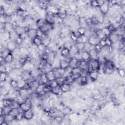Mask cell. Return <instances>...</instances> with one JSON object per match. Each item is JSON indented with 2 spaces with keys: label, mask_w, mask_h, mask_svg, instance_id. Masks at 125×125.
Returning a JSON list of instances; mask_svg holds the SVG:
<instances>
[{
  "label": "cell",
  "mask_w": 125,
  "mask_h": 125,
  "mask_svg": "<svg viewBox=\"0 0 125 125\" xmlns=\"http://www.w3.org/2000/svg\"><path fill=\"white\" fill-rule=\"evenodd\" d=\"M88 72L91 71H99L100 69L101 64L98 60L90 59L88 62Z\"/></svg>",
  "instance_id": "1"
},
{
  "label": "cell",
  "mask_w": 125,
  "mask_h": 125,
  "mask_svg": "<svg viewBox=\"0 0 125 125\" xmlns=\"http://www.w3.org/2000/svg\"><path fill=\"white\" fill-rule=\"evenodd\" d=\"M32 44L34 45L35 46L38 47L42 44V39L36 37L32 40Z\"/></svg>",
  "instance_id": "36"
},
{
  "label": "cell",
  "mask_w": 125,
  "mask_h": 125,
  "mask_svg": "<svg viewBox=\"0 0 125 125\" xmlns=\"http://www.w3.org/2000/svg\"><path fill=\"white\" fill-rule=\"evenodd\" d=\"M50 5L49 2L47 1H39L38 2V7L43 10L47 11L49 6Z\"/></svg>",
  "instance_id": "11"
},
{
  "label": "cell",
  "mask_w": 125,
  "mask_h": 125,
  "mask_svg": "<svg viewBox=\"0 0 125 125\" xmlns=\"http://www.w3.org/2000/svg\"><path fill=\"white\" fill-rule=\"evenodd\" d=\"M70 38L71 39V41L73 42V43H75L77 40V39H78V36L73 32V31H71L70 35Z\"/></svg>",
  "instance_id": "52"
},
{
  "label": "cell",
  "mask_w": 125,
  "mask_h": 125,
  "mask_svg": "<svg viewBox=\"0 0 125 125\" xmlns=\"http://www.w3.org/2000/svg\"><path fill=\"white\" fill-rule=\"evenodd\" d=\"M5 121V118L4 115H1L0 116V124L2 125Z\"/></svg>",
  "instance_id": "64"
},
{
  "label": "cell",
  "mask_w": 125,
  "mask_h": 125,
  "mask_svg": "<svg viewBox=\"0 0 125 125\" xmlns=\"http://www.w3.org/2000/svg\"><path fill=\"white\" fill-rule=\"evenodd\" d=\"M8 77V74L6 72H0V81L1 83H5L7 82Z\"/></svg>",
  "instance_id": "31"
},
{
  "label": "cell",
  "mask_w": 125,
  "mask_h": 125,
  "mask_svg": "<svg viewBox=\"0 0 125 125\" xmlns=\"http://www.w3.org/2000/svg\"><path fill=\"white\" fill-rule=\"evenodd\" d=\"M99 44L103 47L105 48L106 47V41L105 39H100L99 42Z\"/></svg>",
  "instance_id": "61"
},
{
  "label": "cell",
  "mask_w": 125,
  "mask_h": 125,
  "mask_svg": "<svg viewBox=\"0 0 125 125\" xmlns=\"http://www.w3.org/2000/svg\"><path fill=\"white\" fill-rule=\"evenodd\" d=\"M69 67H70V65H69V60L61 59L60 62V68L65 70Z\"/></svg>",
  "instance_id": "23"
},
{
  "label": "cell",
  "mask_w": 125,
  "mask_h": 125,
  "mask_svg": "<svg viewBox=\"0 0 125 125\" xmlns=\"http://www.w3.org/2000/svg\"><path fill=\"white\" fill-rule=\"evenodd\" d=\"M18 62L23 67L24 65H25L27 62V60L26 58V57H24V56H21L20 57L18 60H17Z\"/></svg>",
  "instance_id": "34"
},
{
  "label": "cell",
  "mask_w": 125,
  "mask_h": 125,
  "mask_svg": "<svg viewBox=\"0 0 125 125\" xmlns=\"http://www.w3.org/2000/svg\"><path fill=\"white\" fill-rule=\"evenodd\" d=\"M88 76L89 78L92 82H95L98 80L99 77V71H91L88 72Z\"/></svg>",
  "instance_id": "9"
},
{
  "label": "cell",
  "mask_w": 125,
  "mask_h": 125,
  "mask_svg": "<svg viewBox=\"0 0 125 125\" xmlns=\"http://www.w3.org/2000/svg\"><path fill=\"white\" fill-rule=\"evenodd\" d=\"M34 116V112L32 109H31L26 111L23 112L24 119L27 121L32 120V119H33Z\"/></svg>",
  "instance_id": "5"
},
{
  "label": "cell",
  "mask_w": 125,
  "mask_h": 125,
  "mask_svg": "<svg viewBox=\"0 0 125 125\" xmlns=\"http://www.w3.org/2000/svg\"><path fill=\"white\" fill-rule=\"evenodd\" d=\"M21 110L19 108H14V109H12L11 111L9 113V114H10L11 115H12V116H13L14 117H15L16 116V115L21 112Z\"/></svg>",
  "instance_id": "46"
},
{
  "label": "cell",
  "mask_w": 125,
  "mask_h": 125,
  "mask_svg": "<svg viewBox=\"0 0 125 125\" xmlns=\"http://www.w3.org/2000/svg\"><path fill=\"white\" fill-rule=\"evenodd\" d=\"M55 69L56 71L59 75L60 77H64L65 73V70L61 69V68H54Z\"/></svg>",
  "instance_id": "51"
},
{
  "label": "cell",
  "mask_w": 125,
  "mask_h": 125,
  "mask_svg": "<svg viewBox=\"0 0 125 125\" xmlns=\"http://www.w3.org/2000/svg\"><path fill=\"white\" fill-rule=\"evenodd\" d=\"M106 43V47H111L113 46V42L109 38V37H107L105 38Z\"/></svg>",
  "instance_id": "57"
},
{
  "label": "cell",
  "mask_w": 125,
  "mask_h": 125,
  "mask_svg": "<svg viewBox=\"0 0 125 125\" xmlns=\"http://www.w3.org/2000/svg\"><path fill=\"white\" fill-rule=\"evenodd\" d=\"M75 45L80 52H81L85 50V47H86L85 43H81V42L76 43Z\"/></svg>",
  "instance_id": "39"
},
{
  "label": "cell",
  "mask_w": 125,
  "mask_h": 125,
  "mask_svg": "<svg viewBox=\"0 0 125 125\" xmlns=\"http://www.w3.org/2000/svg\"><path fill=\"white\" fill-rule=\"evenodd\" d=\"M19 109L22 112L26 111L31 109H32V100L30 98L28 97L25 102L20 104Z\"/></svg>",
  "instance_id": "2"
},
{
  "label": "cell",
  "mask_w": 125,
  "mask_h": 125,
  "mask_svg": "<svg viewBox=\"0 0 125 125\" xmlns=\"http://www.w3.org/2000/svg\"><path fill=\"white\" fill-rule=\"evenodd\" d=\"M53 27V25L49 24L48 23H46L42 27H40L39 29L42 30L43 32L47 34V33L49 32V31L52 30Z\"/></svg>",
  "instance_id": "13"
},
{
  "label": "cell",
  "mask_w": 125,
  "mask_h": 125,
  "mask_svg": "<svg viewBox=\"0 0 125 125\" xmlns=\"http://www.w3.org/2000/svg\"><path fill=\"white\" fill-rule=\"evenodd\" d=\"M89 6L90 7L93 8H99V5L97 0H93L89 2Z\"/></svg>",
  "instance_id": "43"
},
{
  "label": "cell",
  "mask_w": 125,
  "mask_h": 125,
  "mask_svg": "<svg viewBox=\"0 0 125 125\" xmlns=\"http://www.w3.org/2000/svg\"><path fill=\"white\" fill-rule=\"evenodd\" d=\"M86 28L79 26V27H78L76 31H77V32L78 34L80 36L85 35L86 32Z\"/></svg>",
  "instance_id": "42"
},
{
  "label": "cell",
  "mask_w": 125,
  "mask_h": 125,
  "mask_svg": "<svg viewBox=\"0 0 125 125\" xmlns=\"http://www.w3.org/2000/svg\"><path fill=\"white\" fill-rule=\"evenodd\" d=\"M9 91L8 89L5 87L4 86H2L1 87V90H0V92H1V94L2 96L4 97L7 96L9 93Z\"/></svg>",
  "instance_id": "30"
},
{
  "label": "cell",
  "mask_w": 125,
  "mask_h": 125,
  "mask_svg": "<svg viewBox=\"0 0 125 125\" xmlns=\"http://www.w3.org/2000/svg\"><path fill=\"white\" fill-rule=\"evenodd\" d=\"M11 52H10L7 48H4L1 50V57L5 59L8 54H9Z\"/></svg>",
  "instance_id": "38"
},
{
  "label": "cell",
  "mask_w": 125,
  "mask_h": 125,
  "mask_svg": "<svg viewBox=\"0 0 125 125\" xmlns=\"http://www.w3.org/2000/svg\"><path fill=\"white\" fill-rule=\"evenodd\" d=\"M42 43L45 45L47 47L48 46V45H49V44L51 43V42L52 41L51 38L49 37L48 35L47 37H46V38L42 39Z\"/></svg>",
  "instance_id": "47"
},
{
  "label": "cell",
  "mask_w": 125,
  "mask_h": 125,
  "mask_svg": "<svg viewBox=\"0 0 125 125\" xmlns=\"http://www.w3.org/2000/svg\"><path fill=\"white\" fill-rule=\"evenodd\" d=\"M28 37L31 40L37 37V29L33 28H29L26 32Z\"/></svg>",
  "instance_id": "15"
},
{
  "label": "cell",
  "mask_w": 125,
  "mask_h": 125,
  "mask_svg": "<svg viewBox=\"0 0 125 125\" xmlns=\"http://www.w3.org/2000/svg\"><path fill=\"white\" fill-rule=\"evenodd\" d=\"M3 101L4 107H11L12 105V104L13 103V100L10 98H4L3 100H2Z\"/></svg>",
  "instance_id": "33"
},
{
  "label": "cell",
  "mask_w": 125,
  "mask_h": 125,
  "mask_svg": "<svg viewBox=\"0 0 125 125\" xmlns=\"http://www.w3.org/2000/svg\"><path fill=\"white\" fill-rule=\"evenodd\" d=\"M17 81L18 83V88L24 87L27 84V82L21 78Z\"/></svg>",
  "instance_id": "41"
},
{
  "label": "cell",
  "mask_w": 125,
  "mask_h": 125,
  "mask_svg": "<svg viewBox=\"0 0 125 125\" xmlns=\"http://www.w3.org/2000/svg\"><path fill=\"white\" fill-rule=\"evenodd\" d=\"M51 93L53 94H54L55 95H57V96H61L62 94V92L61 90L60 86L52 88Z\"/></svg>",
  "instance_id": "21"
},
{
  "label": "cell",
  "mask_w": 125,
  "mask_h": 125,
  "mask_svg": "<svg viewBox=\"0 0 125 125\" xmlns=\"http://www.w3.org/2000/svg\"><path fill=\"white\" fill-rule=\"evenodd\" d=\"M35 23H36L38 28H40V27H42L46 23V21L44 18H39L36 20Z\"/></svg>",
  "instance_id": "32"
},
{
  "label": "cell",
  "mask_w": 125,
  "mask_h": 125,
  "mask_svg": "<svg viewBox=\"0 0 125 125\" xmlns=\"http://www.w3.org/2000/svg\"><path fill=\"white\" fill-rule=\"evenodd\" d=\"M18 46L14 41L10 40L7 42L6 48L8 49L10 52H13L15 49L18 47Z\"/></svg>",
  "instance_id": "8"
},
{
  "label": "cell",
  "mask_w": 125,
  "mask_h": 125,
  "mask_svg": "<svg viewBox=\"0 0 125 125\" xmlns=\"http://www.w3.org/2000/svg\"><path fill=\"white\" fill-rule=\"evenodd\" d=\"M60 54L62 57L67 58L70 54V50L68 48L62 47L60 51Z\"/></svg>",
  "instance_id": "19"
},
{
  "label": "cell",
  "mask_w": 125,
  "mask_h": 125,
  "mask_svg": "<svg viewBox=\"0 0 125 125\" xmlns=\"http://www.w3.org/2000/svg\"><path fill=\"white\" fill-rule=\"evenodd\" d=\"M110 8L109 5V1H105V2L104 3V4L99 8V11L102 14H103L104 15H105L109 12Z\"/></svg>",
  "instance_id": "4"
},
{
  "label": "cell",
  "mask_w": 125,
  "mask_h": 125,
  "mask_svg": "<svg viewBox=\"0 0 125 125\" xmlns=\"http://www.w3.org/2000/svg\"><path fill=\"white\" fill-rule=\"evenodd\" d=\"M8 16L6 15H1V17H0V23L2 24H5L7 22H8Z\"/></svg>",
  "instance_id": "53"
},
{
  "label": "cell",
  "mask_w": 125,
  "mask_h": 125,
  "mask_svg": "<svg viewBox=\"0 0 125 125\" xmlns=\"http://www.w3.org/2000/svg\"><path fill=\"white\" fill-rule=\"evenodd\" d=\"M46 74H47V76L48 78L49 82H51L53 80H55L56 79L55 75L54 74V72L53 70H52L47 72Z\"/></svg>",
  "instance_id": "26"
},
{
  "label": "cell",
  "mask_w": 125,
  "mask_h": 125,
  "mask_svg": "<svg viewBox=\"0 0 125 125\" xmlns=\"http://www.w3.org/2000/svg\"><path fill=\"white\" fill-rule=\"evenodd\" d=\"M14 70V68L11 65H7L6 66V72L8 75L11 73Z\"/></svg>",
  "instance_id": "50"
},
{
  "label": "cell",
  "mask_w": 125,
  "mask_h": 125,
  "mask_svg": "<svg viewBox=\"0 0 125 125\" xmlns=\"http://www.w3.org/2000/svg\"><path fill=\"white\" fill-rule=\"evenodd\" d=\"M82 70L79 67H76L72 69L71 75L73 76H81Z\"/></svg>",
  "instance_id": "24"
},
{
  "label": "cell",
  "mask_w": 125,
  "mask_h": 125,
  "mask_svg": "<svg viewBox=\"0 0 125 125\" xmlns=\"http://www.w3.org/2000/svg\"><path fill=\"white\" fill-rule=\"evenodd\" d=\"M19 48L22 56L26 57L29 56V55L30 54V51L29 50L28 47L23 46H20L19 47Z\"/></svg>",
  "instance_id": "16"
},
{
  "label": "cell",
  "mask_w": 125,
  "mask_h": 125,
  "mask_svg": "<svg viewBox=\"0 0 125 125\" xmlns=\"http://www.w3.org/2000/svg\"><path fill=\"white\" fill-rule=\"evenodd\" d=\"M81 60H83L86 62H88L91 59V57L89 51L84 50L80 52Z\"/></svg>",
  "instance_id": "14"
},
{
  "label": "cell",
  "mask_w": 125,
  "mask_h": 125,
  "mask_svg": "<svg viewBox=\"0 0 125 125\" xmlns=\"http://www.w3.org/2000/svg\"><path fill=\"white\" fill-rule=\"evenodd\" d=\"M36 47L38 49V51L40 52H41L42 54L45 52V51L47 48V47L45 45H44L43 43L42 44H41L40 45H39V46Z\"/></svg>",
  "instance_id": "49"
},
{
  "label": "cell",
  "mask_w": 125,
  "mask_h": 125,
  "mask_svg": "<svg viewBox=\"0 0 125 125\" xmlns=\"http://www.w3.org/2000/svg\"><path fill=\"white\" fill-rule=\"evenodd\" d=\"M14 60L15 59L14 56L12 52H11L4 59V62L6 65H9L13 62Z\"/></svg>",
  "instance_id": "20"
},
{
  "label": "cell",
  "mask_w": 125,
  "mask_h": 125,
  "mask_svg": "<svg viewBox=\"0 0 125 125\" xmlns=\"http://www.w3.org/2000/svg\"><path fill=\"white\" fill-rule=\"evenodd\" d=\"M69 6V10H70L72 12L76 11L78 10V6L77 5L76 3H75L74 2H71L68 4Z\"/></svg>",
  "instance_id": "25"
},
{
  "label": "cell",
  "mask_w": 125,
  "mask_h": 125,
  "mask_svg": "<svg viewBox=\"0 0 125 125\" xmlns=\"http://www.w3.org/2000/svg\"><path fill=\"white\" fill-rule=\"evenodd\" d=\"M56 80L58 82L59 86L61 85L62 84L65 82V77H59L56 79Z\"/></svg>",
  "instance_id": "58"
},
{
  "label": "cell",
  "mask_w": 125,
  "mask_h": 125,
  "mask_svg": "<svg viewBox=\"0 0 125 125\" xmlns=\"http://www.w3.org/2000/svg\"><path fill=\"white\" fill-rule=\"evenodd\" d=\"M2 40L3 41L8 42L10 40V32H8V31H6L5 33L1 35Z\"/></svg>",
  "instance_id": "28"
},
{
  "label": "cell",
  "mask_w": 125,
  "mask_h": 125,
  "mask_svg": "<svg viewBox=\"0 0 125 125\" xmlns=\"http://www.w3.org/2000/svg\"><path fill=\"white\" fill-rule=\"evenodd\" d=\"M45 85L42 84H39V85L37 86L34 91V93L36 95H37L38 96H42L46 94V93L44 92Z\"/></svg>",
  "instance_id": "7"
},
{
  "label": "cell",
  "mask_w": 125,
  "mask_h": 125,
  "mask_svg": "<svg viewBox=\"0 0 125 125\" xmlns=\"http://www.w3.org/2000/svg\"><path fill=\"white\" fill-rule=\"evenodd\" d=\"M9 83L12 88L15 89H18V83L17 80L11 79L9 81Z\"/></svg>",
  "instance_id": "35"
},
{
  "label": "cell",
  "mask_w": 125,
  "mask_h": 125,
  "mask_svg": "<svg viewBox=\"0 0 125 125\" xmlns=\"http://www.w3.org/2000/svg\"><path fill=\"white\" fill-rule=\"evenodd\" d=\"M23 119H24L23 117V112L22 111H21L20 113H19L15 117V119L17 121H22Z\"/></svg>",
  "instance_id": "54"
},
{
  "label": "cell",
  "mask_w": 125,
  "mask_h": 125,
  "mask_svg": "<svg viewBox=\"0 0 125 125\" xmlns=\"http://www.w3.org/2000/svg\"><path fill=\"white\" fill-rule=\"evenodd\" d=\"M39 82L40 84H42L44 85H47L49 84V81L46 73H41L39 75Z\"/></svg>",
  "instance_id": "12"
},
{
  "label": "cell",
  "mask_w": 125,
  "mask_h": 125,
  "mask_svg": "<svg viewBox=\"0 0 125 125\" xmlns=\"http://www.w3.org/2000/svg\"><path fill=\"white\" fill-rule=\"evenodd\" d=\"M118 74L119 76L121 78H124L125 76V72L124 69H120L118 70Z\"/></svg>",
  "instance_id": "60"
},
{
  "label": "cell",
  "mask_w": 125,
  "mask_h": 125,
  "mask_svg": "<svg viewBox=\"0 0 125 125\" xmlns=\"http://www.w3.org/2000/svg\"><path fill=\"white\" fill-rule=\"evenodd\" d=\"M49 84L52 88H55V87H56L59 86V85L58 82H57V81L56 80V79L55 80H53L51 82H49Z\"/></svg>",
  "instance_id": "59"
},
{
  "label": "cell",
  "mask_w": 125,
  "mask_h": 125,
  "mask_svg": "<svg viewBox=\"0 0 125 125\" xmlns=\"http://www.w3.org/2000/svg\"><path fill=\"white\" fill-rule=\"evenodd\" d=\"M94 49L99 54L101 53V52H102V50L103 49V48L99 44H98L94 46Z\"/></svg>",
  "instance_id": "55"
},
{
  "label": "cell",
  "mask_w": 125,
  "mask_h": 125,
  "mask_svg": "<svg viewBox=\"0 0 125 125\" xmlns=\"http://www.w3.org/2000/svg\"><path fill=\"white\" fill-rule=\"evenodd\" d=\"M78 67L81 69L82 70L87 71L88 72V62H86L83 60H80Z\"/></svg>",
  "instance_id": "18"
},
{
  "label": "cell",
  "mask_w": 125,
  "mask_h": 125,
  "mask_svg": "<svg viewBox=\"0 0 125 125\" xmlns=\"http://www.w3.org/2000/svg\"><path fill=\"white\" fill-rule=\"evenodd\" d=\"M95 16L99 24H102L104 23L105 20V16L100 12L99 13H97V14L95 15Z\"/></svg>",
  "instance_id": "29"
},
{
  "label": "cell",
  "mask_w": 125,
  "mask_h": 125,
  "mask_svg": "<svg viewBox=\"0 0 125 125\" xmlns=\"http://www.w3.org/2000/svg\"><path fill=\"white\" fill-rule=\"evenodd\" d=\"M52 88L49 85V84L45 85V87H44V92L46 94L48 93H51Z\"/></svg>",
  "instance_id": "56"
},
{
  "label": "cell",
  "mask_w": 125,
  "mask_h": 125,
  "mask_svg": "<svg viewBox=\"0 0 125 125\" xmlns=\"http://www.w3.org/2000/svg\"><path fill=\"white\" fill-rule=\"evenodd\" d=\"M4 28L6 31L9 32H11L14 30L11 22H7L4 25Z\"/></svg>",
  "instance_id": "27"
},
{
  "label": "cell",
  "mask_w": 125,
  "mask_h": 125,
  "mask_svg": "<svg viewBox=\"0 0 125 125\" xmlns=\"http://www.w3.org/2000/svg\"><path fill=\"white\" fill-rule=\"evenodd\" d=\"M87 40L88 38L86 37L85 35H83V36H80L78 37L76 43H87Z\"/></svg>",
  "instance_id": "44"
},
{
  "label": "cell",
  "mask_w": 125,
  "mask_h": 125,
  "mask_svg": "<svg viewBox=\"0 0 125 125\" xmlns=\"http://www.w3.org/2000/svg\"><path fill=\"white\" fill-rule=\"evenodd\" d=\"M94 34L97 37V38L100 40V39H105L106 37L103 33V31L102 30L101 28L97 29L96 30L94 31Z\"/></svg>",
  "instance_id": "22"
},
{
  "label": "cell",
  "mask_w": 125,
  "mask_h": 125,
  "mask_svg": "<svg viewBox=\"0 0 125 125\" xmlns=\"http://www.w3.org/2000/svg\"><path fill=\"white\" fill-rule=\"evenodd\" d=\"M60 86L62 93L69 92L71 89V85L66 82L62 84Z\"/></svg>",
  "instance_id": "17"
},
{
  "label": "cell",
  "mask_w": 125,
  "mask_h": 125,
  "mask_svg": "<svg viewBox=\"0 0 125 125\" xmlns=\"http://www.w3.org/2000/svg\"><path fill=\"white\" fill-rule=\"evenodd\" d=\"M19 36L23 41H24V40L28 37L26 32L23 33V34H21V35H19Z\"/></svg>",
  "instance_id": "62"
},
{
  "label": "cell",
  "mask_w": 125,
  "mask_h": 125,
  "mask_svg": "<svg viewBox=\"0 0 125 125\" xmlns=\"http://www.w3.org/2000/svg\"><path fill=\"white\" fill-rule=\"evenodd\" d=\"M70 53L72 52L73 53V54L74 55L78 54L79 53H80L79 51L78 50L76 45H75V43H74L72 46H71V48L70 49Z\"/></svg>",
  "instance_id": "48"
},
{
  "label": "cell",
  "mask_w": 125,
  "mask_h": 125,
  "mask_svg": "<svg viewBox=\"0 0 125 125\" xmlns=\"http://www.w3.org/2000/svg\"><path fill=\"white\" fill-rule=\"evenodd\" d=\"M5 118V121L8 124H9L10 123L13 122L15 120V117L11 115L10 114H6L4 115Z\"/></svg>",
  "instance_id": "45"
},
{
  "label": "cell",
  "mask_w": 125,
  "mask_h": 125,
  "mask_svg": "<svg viewBox=\"0 0 125 125\" xmlns=\"http://www.w3.org/2000/svg\"><path fill=\"white\" fill-rule=\"evenodd\" d=\"M80 60H79L78 59H77L75 57H71L70 58L69 60V65L70 68H74L75 67H78L79 65Z\"/></svg>",
  "instance_id": "10"
},
{
  "label": "cell",
  "mask_w": 125,
  "mask_h": 125,
  "mask_svg": "<svg viewBox=\"0 0 125 125\" xmlns=\"http://www.w3.org/2000/svg\"><path fill=\"white\" fill-rule=\"evenodd\" d=\"M99 40H100L94 34V33L91 36H90L88 38L87 43H88L90 45L94 47L96 45L99 44Z\"/></svg>",
  "instance_id": "6"
},
{
  "label": "cell",
  "mask_w": 125,
  "mask_h": 125,
  "mask_svg": "<svg viewBox=\"0 0 125 125\" xmlns=\"http://www.w3.org/2000/svg\"><path fill=\"white\" fill-rule=\"evenodd\" d=\"M47 36V34L43 32L39 28L37 29V37L43 39Z\"/></svg>",
  "instance_id": "37"
},
{
  "label": "cell",
  "mask_w": 125,
  "mask_h": 125,
  "mask_svg": "<svg viewBox=\"0 0 125 125\" xmlns=\"http://www.w3.org/2000/svg\"><path fill=\"white\" fill-rule=\"evenodd\" d=\"M0 72H6L5 65H1V66H0Z\"/></svg>",
  "instance_id": "63"
},
{
  "label": "cell",
  "mask_w": 125,
  "mask_h": 125,
  "mask_svg": "<svg viewBox=\"0 0 125 125\" xmlns=\"http://www.w3.org/2000/svg\"><path fill=\"white\" fill-rule=\"evenodd\" d=\"M17 91H18V95L26 99L30 97V94H31L30 92L31 90L25 87L18 88V90H17Z\"/></svg>",
  "instance_id": "3"
},
{
  "label": "cell",
  "mask_w": 125,
  "mask_h": 125,
  "mask_svg": "<svg viewBox=\"0 0 125 125\" xmlns=\"http://www.w3.org/2000/svg\"><path fill=\"white\" fill-rule=\"evenodd\" d=\"M102 29V30L103 31V33L106 36V37H109L110 35L111 34V32H110V31L109 29V28L107 26H105Z\"/></svg>",
  "instance_id": "40"
}]
</instances>
